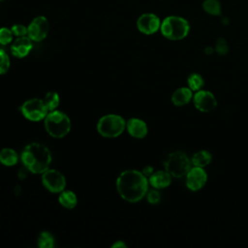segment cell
<instances>
[{
	"label": "cell",
	"instance_id": "cell-1",
	"mask_svg": "<svg viewBox=\"0 0 248 248\" xmlns=\"http://www.w3.org/2000/svg\"><path fill=\"white\" fill-rule=\"evenodd\" d=\"M148 178L142 171L126 170L116 179V189L120 197L129 202H140L148 191Z\"/></svg>",
	"mask_w": 248,
	"mask_h": 248
},
{
	"label": "cell",
	"instance_id": "cell-2",
	"mask_svg": "<svg viewBox=\"0 0 248 248\" xmlns=\"http://www.w3.org/2000/svg\"><path fill=\"white\" fill-rule=\"evenodd\" d=\"M20 159L29 171L33 173H43L49 169L51 153L45 144L31 142L22 150Z\"/></svg>",
	"mask_w": 248,
	"mask_h": 248
},
{
	"label": "cell",
	"instance_id": "cell-3",
	"mask_svg": "<svg viewBox=\"0 0 248 248\" xmlns=\"http://www.w3.org/2000/svg\"><path fill=\"white\" fill-rule=\"evenodd\" d=\"M162 35L170 41H179L186 38L190 32L189 21L180 16H169L161 22Z\"/></svg>",
	"mask_w": 248,
	"mask_h": 248
},
{
	"label": "cell",
	"instance_id": "cell-4",
	"mask_svg": "<svg viewBox=\"0 0 248 248\" xmlns=\"http://www.w3.org/2000/svg\"><path fill=\"white\" fill-rule=\"evenodd\" d=\"M44 122L47 134L53 138H63L68 135L71 130V120L69 116L57 109L48 111Z\"/></svg>",
	"mask_w": 248,
	"mask_h": 248
},
{
	"label": "cell",
	"instance_id": "cell-5",
	"mask_svg": "<svg viewBox=\"0 0 248 248\" xmlns=\"http://www.w3.org/2000/svg\"><path fill=\"white\" fill-rule=\"evenodd\" d=\"M192 167L191 159L183 151L170 153L164 161L165 170L175 178H181L187 174Z\"/></svg>",
	"mask_w": 248,
	"mask_h": 248
},
{
	"label": "cell",
	"instance_id": "cell-6",
	"mask_svg": "<svg viewBox=\"0 0 248 248\" xmlns=\"http://www.w3.org/2000/svg\"><path fill=\"white\" fill-rule=\"evenodd\" d=\"M126 129L125 119L118 114H106L97 123L98 133L105 138H116Z\"/></svg>",
	"mask_w": 248,
	"mask_h": 248
},
{
	"label": "cell",
	"instance_id": "cell-7",
	"mask_svg": "<svg viewBox=\"0 0 248 248\" xmlns=\"http://www.w3.org/2000/svg\"><path fill=\"white\" fill-rule=\"evenodd\" d=\"M22 115L30 121H40L45 119L48 110L43 99L33 98L25 101L20 107Z\"/></svg>",
	"mask_w": 248,
	"mask_h": 248
},
{
	"label": "cell",
	"instance_id": "cell-8",
	"mask_svg": "<svg viewBox=\"0 0 248 248\" xmlns=\"http://www.w3.org/2000/svg\"><path fill=\"white\" fill-rule=\"evenodd\" d=\"M43 185L51 193H60L66 187V178L57 170L47 169L42 173Z\"/></svg>",
	"mask_w": 248,
	"mask_h": 248
},
{
	"label": "cell",
	"instance_id": "cell-9",
	"mask_svg": "<svg viewBox=\"0 0 248 248\" xmlns=\"http://www.w3.org/2000/svg\"><path fill=\"white\" fill-rule=\"evenodd\" d=\"M49 31V23L46 16H39L32 19L27 26V36L33 42H41L45 40Z\"/></svg>",
	"mask_w": 248,
	"mask_h": 248
},
{
	"label": "cell",
	"instance_id": "cell-10",
	"mask_svg": "<svg viewBox=\"0 0 248 248\" xmlns=\"http://www.w3.org/2000/svg\"><path fill=\"white\" fill-rule=\"evenodd\" d=\"M160 17L153 13H144L137 19V27L139 31L145 35H152L160 30Z\"/></svg>",
	"mask_w": 248,
	"mask_h": 248
},
{
	"label": "cell",
	"instance_id": "cell-11",
	"mask_svg": "<svg viewBox=\"0 0 248 248\" xmlns=\"http://www.w3.org/2000/svg\"><path fill=\"white\" fill-rule=\"evenodd\" d=\"M195 108L202 112L212 111L217 107V100L213 93L208 90H199L193 95Z\"/></svg>",
	"mask_w": 248,
	"mask_h": 248
},
{
	"label": "cell",
	"instance_id": "cell-12",
	"mask_svg": "<svg viewBox=\"0 0 248 248\" xmlns=\"http://www.w3.org/2000/svg\"><path fill=\"white\" fill-rule=\"evenodd\" d=\"M186 176V186L191 191H199L207 181V173L203 168L191 167Z\"/></svg>",
	"mask_w": 248,
	"mask_h": 248
},
{
	"label": "cell",
	"instance_id": "cell-13",
	"mask_svg": "<svg viewBox=\"0 0 248 248\" xmlns=\"http://www.w3.org/2000/svg\"><path fill=\"white\" fill-rule=\"evenodd\" d=\"M33 47V41L28 36L17 37L11 46L12 54L17 58H23L29 54Z\"/></svg>",
	"mask_w": 248,
	"mask_h": 248
},
{
	"label": "cell",
	"instance_id": "cell-14",
	"mask_svg": "<svg viewBox=\"0 0 248 248\" xmlns=\"http://www.w3.org/2000/svg\"><path fill=\"white\" fill-rule=\"evenodd\" d=\"M126 129L128 133L136 139H143L148 132L146 123L136 117H132L126 121Z\"/></svg>",
	"mask_w": 248,
	"mask_h": 248
},
{
	"label": "cell",
	"instance_id": "cell-15",
	"mask_svg": "<svg viewBox=\"0 0 248 248\" xmlns=\"http://www.w3.org/2000/svg\"><path fill=\"white\" fill-rule=\"evenodd\" d=\"M171 175L165 170H157L154 171L149 177L148 182L149 184L155 189H164L170 186L171 183Z\"/></svg>",
	"mask_w": 248,
	"mask_h": 248
},
{
	"label": "cell",
	"instance_id": "cell-16",
	"mask_svg": "<svg viewBox=\"0 0 248 248\" xmlns=\"http://www.w3.org/2000/svg\"><path fill=\"white\" fill-rule=\"evenodd\" d=\"M193 99V91L189 87H179L171 95V103L176 107L187 105Z\"/></svg>",
	"mask_w": 248,
	"mask_h": 248
},
{
	"label": "cell",
	"instance_id": "cell-17",
	"mask_svg": "<svg viewBox=\"0 0 248 248\" xmlns=\"http://www.w3.org/2000/svg\"><path fill=\"white\" fill-rule=\"evenodd\" d=\"M58 202L63 207L68 209H73L76 207L78 203V198L73 191L64 189L59 193Z\"/></svg>",
	"mask_w": 248,
	"mask_h": 248
},
{
	"label": "cell",
	"instance_id": "cell-18",
	"mask_svg": "<svg viewBox=\"0 0 248 248\" xmlns=\"http://www.w3.org/2000/svg\"><path fill=\"white\" fill-rule=\"evenodd\" d=\"M211 161H212V155L207 150H200L196 152L191 158L192 165L196 167H201V168L206 167L211 163Z\"/></svg>",
	"mask_w": 248,
	"mask_h": 248
},
{
	"label": "cell",
	"instance_id": "cell-19",
	"mask_svg": "<svg viewBox=\"0 0 248 248\" xmlns=\"http://www.w3.org/2000/svg\"><path fill=\"white\" fill-rule=\"evenodd\" d=\"M18 161V155L12 148H3L0 150V164L11 167L15 166Z\"/></svg>",
	"mask_w": 248,
	"mask_h": 248
},
{
	"label": "cell",
	"instance_id": "cell-20",
	"mask_svg": "<svg viewBox=\"0 0 248 248\" xmlns=\"http://www.w3.org/2000/svg\"><path fill=\"white\" fill-rule=\"evenodd\" d=\"M202 7L203 11L210 16H220L222 13V5L219 0H203Z\"/></svg>",
	"mask_w": 248,
	"mask_h": 248
},
{
	"label": "cell",
	"instance_id": "cell-21",
	"mask_svg": "<svg viewBox=\"0 0 248 248\" xmlns=\"http://www.w3.org/2000/svg\"><path fill=\"white\" fill-rule=\"evenodd\" d=\"M45 106L46 107L48 111L54 110L56 109V108L59 106V102H60V97L58 95L57 92L54 91H49L46 94V96L43 99Z\"/></svg>",
	"mask_w": 248,
	"mask_h": 248
},
{
	"label": "cell",
	"instance_id": "cell-22",
	"mask_svg": "<svg viewBox=\"0 0 248 248\" xmlns=\"http://www.w3.org/2000/svg\"><path fill=\"white\" fill-rule=\"evenodd\" d=\"M187 83H188V87L192 91H199L202 88V86L204 84V80L200 74L193 73L188 77Z\"/></svg>",
	"mask_w": 248,
	"mask_h": 248
},
{
	"label": "cell",
	"instance_id": "cell-23",
	"mask_svg": "<svg viewBox=\"0 0 248 248\" xmlns=\"http://www.w3.org/2000/svg\"><path fill=\"white\" fill-rule=\"evenodd\" d=\"M38 245L41 248H52L54 246V238L49 232H42L38 236Z\"/></svg>",
	"mask_w": 248,
	"mask_h": 248
},
{
	"label": "cell",
	"instance_id": "cell-24",
	"mask_svg": "<svg viewBox=\"0 0 248 248\" xmlns=\"http://www.w3.org/2000/svg\"><path fill=\"white\" fill-rule=\"evenodd\" d=\"M10 57L7 54V52L0 48V75H4L8 72V70L10 69Z\"/></svg>",
	"mask_w": 248,
	"mask_h": 248
},
{
	"label": "cell",
	"instance_id": "cell-25",
	"mask_svg": "<svg viewBox=\"0 0 248 248\" xmlns=\"http://www.w3.org/2000/svg\"><path fill=\"white\" fill-rule=\"evenodd\" d=\"M13 32L8 27H1L0 28V45L6 46L12 43L13 41Z\"/></svg>",
	"mask_w": 248,
	"mask_h": 248
},
{
	"label": "cell",
	"instance_id": "cell-26",
	"mask_svg": "<svg viewBox=\"0 0 248 248\" xmlns=\"http://www.w3.org/2000/svg\"><path fill=\"white\" fill-rule=\"evenodd\" d=\"M146 199H147V202L151 204H156L158 203L160 201H161V195L158 191V189H153V190H150V191H147L146 193Z\"/></svg>",
	"mask_w": 248,
	"mask_h": 248
},
{
	"label": "cell",
	"instance_id": "cell-27",
	"mask_svg": "<svg viewBox=\"0 0 248 248\" xmlns=\"http://www.w3.org/2000/svg\"><path fill=\"white\" fill-rule=\"evenodd\" d=\"M216 46L215 50L220 55H225L229 51V46H228L227 42L223 38H220V39H218L216 41V46Z\"/></svg>",
	"mask_w": 248,
	"mask_h": 248
},
{
	"label": "cell",
	"instance_id": "cell-28",
	"mask_svg": "<svg viewBox=\"0 0 248 248\" xmlns=\"http://www.w3.org/2000/svg\"><path fill=\"white\" fill-rule=\"evenodd\" d=\"M14 36L16 37H23V36H27V27L23 24L17 23V24H14L11 28Z\"/></svg>",
	"mask_w": 248,
	"mask_h": 248
},
{
	"label": "cell",
	"instance_id": "cell-29",
	"mask_svg": "<svg viewBox=\"0 0 248 248\" xmlns=\"http://www.w3.org/2000/svg\"><path fill=\"white\" fill-rule=\"evenodd\" d=\"M154 172V170H153V168L151 167V166H147V167H145L143 170H142V173L148 178L152 173Z\"/></svg>",
	"mask_w": 248,
	"mask_h": 248
},
{
	"label": "cell",
	"instance_id": "cell-30",
	"mask_svg": "<svg viewBox=\"0 0 248 248\" xmlns=\"http://www.w3.org/2000/svg\"><path fill=\"white\" fill-rule=\"evenodd\" d=\"M127 245L123 242V241H120V240H118V241H116V242H114L112 245H111V247H113V248H119V247H123V248H125Z\"/></svg>",
	"mask_w": 248,
	"mask_h": 248
},
{
	"label": "cell",
	"instance_id": "cell-31",
	"mask_svg": "<svg viewBox=\"0 0 248 248\" xmlns=\"http://www.w3.org/2000/svg\"><path fill=\"white\" fill-rule=\"evenodd\" d=\"M0 1H1V0H0Z\"/></svg>",
	"mask_w": 248,
	"mask_h": 248
}]
</instances>
